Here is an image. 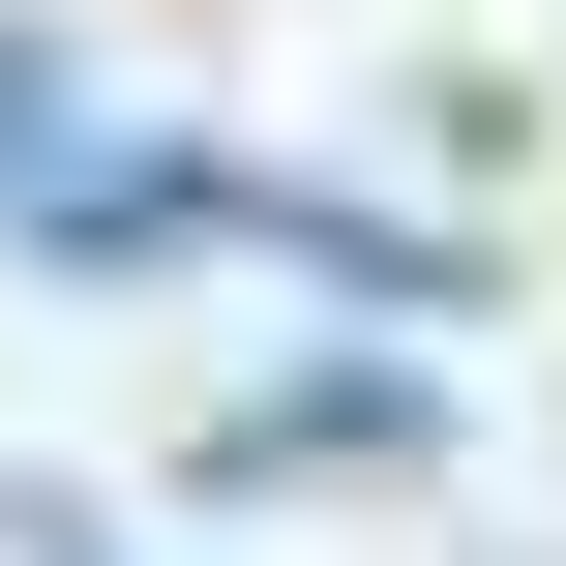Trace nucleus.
Masks as SVG:
<instances>
[{"label": "nucleus", "mask_w": 566, "mask_h": 566, "mask_svg": "<svg viewBox=\"0 0 566 566\" xmlns=\"http://www.w3.org/2000/svg\"><path fill=\"white\" fill-rule=\"evenodd\" d=\"M60 149H90V90H60V60H30V30H0V209H30V179H60Z\"/></svg>", "instance_id": "1"}]
</instances>
